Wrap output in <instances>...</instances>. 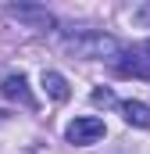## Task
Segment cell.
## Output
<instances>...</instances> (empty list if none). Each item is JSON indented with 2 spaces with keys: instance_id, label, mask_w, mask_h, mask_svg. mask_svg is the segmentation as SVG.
I'll list each match as a JSON object with an SVG mask.
<instances>
[{
  "instance_id": "obj_1",
  "label": "cell",
  "mask_w": 150,
  "mask_h": 154,
  "mask_svg": "<svg viewBox=\"0 0 150 154\" xmlns=\"http://www.w3.org/2000/svg\"><path fill=\"white\" fill-rule=\"evenodd\" d=\"M64 54L79 61H114L122 54V43L111 32H75L64 39Z\"/></svg>"
},
{
  "instance_id": "obj_2",
  "label": "cell",
  "mask_w": 150,
  "mask_h": 154,
  "mask_svg": "<svg viewBox=\"0 0 150 154\" xmlns=\"http://www.w3.org/2000/svg\"><path fill=\"white\" fill-rule=\"evenodd\" d=\"M114 72L122 79H150V39H140L125 47L114 57Z\"/></svg>"
},
{
  "instance_id": "obj_3",
  "label": "cell",
  "mask_w": 150,
  "mask_h": 154,
  "mask_svg": "<svg viewBox=\"0 0 150 154\" xmlns=\"http://www.w3.org/2000/svg\"><path fill=\"white\" fill-rule=\"evenodd\" d=\"M4 14H7V18H14L18 25L32 29V32H50V29L57 25V18H54L46 7H39V4H7V7H4Z\"/></svg>"
},
{
  "instance_id": "obj_4",
  "label": "cell",
  "mask_w": 150,
  "mask_h": 154,
  "mask_svg": "<svg viewBox=\"0 0 150 154\" xmlns=\"http://www.w3.org/2000/svg\"><path fill=\"white\" fill-rule=\"evenodd\" d=\"M104 133H107V129H104V118H97V115L72 118V122H68V129H64L68 143H75V147H89V143H97Z\"/></svg>"
},
{
  "instance_id": "obj_5",
  "label": "cell",
  "mask_w": 150,
  "mask_h": 154,
  "mask_svg": "<svg viewBox=\"0 0 150 154\" xmlns=\"http://www.w3.org/2000/svg\"><path fill=\"white\" fill-rule=\"evenodd\" d=\"M0 93H4L7 100L25 104V108H36V100H32V93H29V82H25V75H7L4 82H0Z\"/></svg>"
},
{
  "instance_id": "obj_6",
  "label": "cell",
  "mask_w": 150,
  "mask_h": 154,
  "mask_svg": "<svg viewBox=\"0 0 150 154\" xmlns=\"http://www.w3.org/2000/svg\"><path fill=\"white\" fill-rule=\"evenodd\" d=\"M122 115L129 125L150 129V104H143V100H122Z\"/></svg>"
},
{
  "instance_id": "obj_7",
  "label": "cell",
  "mask_w": 150,
  "mask_h": 154,
  "mask_svg": "<svg viewBox=\"0 0 150 154\" xmlns=\"http://www.w3.org/2000/svg\"><path fill=\"white\" fill-rule=\"evenodd\" d=\"M43 90L54 100H68V79L61 75V72H43Z\"/></svg>"
},
{
  "instance_id": "obj_8",
  "label": "cell",
  "mask_w": 150,
  "mask_h": 154,
  "mask_svg": "<svg viewBox=\"0 0 150 154\" xmlns=\"http://www.w3.org/2000/svg\"><path fill=\"white\" fill-rule=\"evenodd\" d=\"M89 100H93L97 108H111V104H118V97H114L111 90H93V93H89Z\"/></svg>"
},
{
  "instance_id": "obj_9",
  "label": "cell",
  "mask_w": 150,
  "mask_h": 154,
  "mask_svg": "<svg viewBox=\"0 0 150 154\" xmlns=\"http://www.w3.org/2000/svg\"><path fill=\"white\" fill-rule=\"evenodd\" d=\"M132 18L147 25V22H150V4H143V7H136V11H132Z\"/></svg>"
}]
</instances>
